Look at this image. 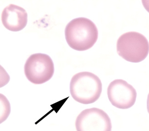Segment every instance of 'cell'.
<instances>
[{"label": "cell", "mask_w": 149, "mask_h": 131, "mask_svg": "<svg viewBox=\"0 0 149 131\" xmlns=\"http://www.w3.org/2000/svg\"><path fill=\"white\" fill-rule=\"evenodd\" d=\"M149 51L148 40L145 36L139 32H126L120 36L117 40V53L130 62L142 61L147 57Z\"/></svg>", "instance_id": "cell-3"}, {"label": "cell", "mask_w": 149, "mask_h": 131, "mask_svg": "<svg viewBox=\"0 0 149 131\" xmlns=\"http://www.w3.org/2000/svg\"><path fill=\"white\" fill-rule=\"evenodd\" d=\"M70 94L75 101L83 104L94 103L102 94V85L97 75L89 72L74 75L70 80Z\"/></svg>", "instance_id": "cell-2"}, {"label": "cell", "mask_w": 149, "mask_h": 131, "mask_svg": "<svg viewBox=\"0 0 149 131\" xmlns=\"http://www.w3.org/2000/svg\"><path fill=\"white\" fill-rule=\"evenodd\" d=\"M27 13L22 7L10 4L5 8L1 13L2 24L8 30L18 32L24 29L27 23Z\"/></svg>", "instance_id": "cell-7"}, {"label": "cell", "mask_w": 149, "mask_h": 131, "mask_svg": "<svg viewBox=\"0 0 149 131\" xmlns=\"http://www.w3.org/2000/svg\"><path fill=\"white\" fill-rule=\"evenodd\" d=\"M24 72L26 78L32 83L42 84L53 76L54 63L47 54H35L31 55L26 61Z\"/></svg>", "instance_id": "cell-4"}, {"label": "cell", "mask_w": 149, "mask_h": 131, "mask_svg": "<svg viewBox=\"0 0 149 131\" xmlns=\"http://www.w3.org/2000/svg\"><path fill=\"white\" fill-rule=\"evenodd\" d=\"M78 131H111V123L106 112L97 108L84 110L76 121Z\"/></svg>", "instance_id": "cell-5"}, {"label": "cell", "mask_w": 149, "mask_h": 131, "mask_svg": "<svg viewBox=\"0 0 149 131\" xmlns=\"http://www.w3.org/2000/svg\"><path fill=\"white\" fill-rule=\"evenodd\" d=\"M66 42L70 48L79 51L92 48L97 40L98 31L91 20L85 18H74L65 27Z\"/></svg>", "instance_id": "cell-1"}, {"label": "cell", "mask_w": 149, "mask_h": 131, "mask_svg": "<svg viewBox=\"0 0 149 131\" xmlns=\"http://www.w3.org/2000/svg\"><path fill=\"white\" fill-rule=\"evenodd\" d=\"M108 97L115 107L127 109L135 104L137 93L135 89L125 80H115L107 88Z\"/></svg>", "instance_id": "cell-6"}]
</instances>
